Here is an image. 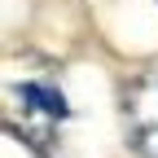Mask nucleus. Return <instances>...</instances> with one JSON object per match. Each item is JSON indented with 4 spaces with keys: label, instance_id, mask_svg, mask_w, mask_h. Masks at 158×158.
Listing matches in <instances>:
<instances>
[{
    "label": "nucleus",
    "instance_id": "nucleus-1",
    "mask_svg": "<svg viewBox=\"0 0 158 158\" xmlns=\"http://www.w3.org/2000/svg\"><path fill=\"white\" fill-rule=\"evenodd\" d=\"M123 123L132 149L141 158H158V66H149L123 92Z\"/></svg>",
    "mask_w": 158,
    "mask_h": 158
},
{
    "label": "nucleus",
    "instance_id": "nucleus-2",
    "mask_svg": "<svg viewBox=\"0 0 158 158\" xmlns=\"http://www.w3.org/2000/svg\"><path fill=\"white\" fill-rule=\"evenodd\" d=\"M18 101H31V110L48 114V118H66V101L57 88H44V84H22L18 88Z\"/></svg>",
    "mask_w": 158,
    "mask_h": 158
}]
</instances>
